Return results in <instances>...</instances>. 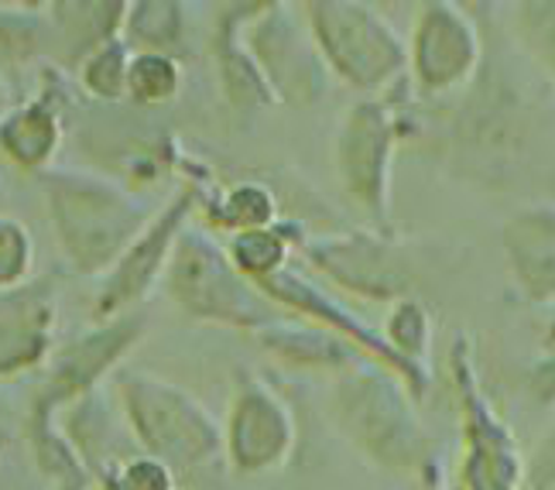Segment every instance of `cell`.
Segmentation results:
<instances>
[{"label":"cell","instance_id":"6da1fadb","mask_svg":"<svg viewBox=\"0 0 555 490\" xmlns=\"http://www.w3.org/2000/svg\"><path fill=\"white\" fill-rule=\"evenodd\" d=\"M315 49L353 87H380L404 69V46L360 0H306Z\"/></svg>","mask_w":555,"mask_h":490},{"label":"cell","instance_id":"7a4b0ae2","mask_svg":"<svg viewBox=\"0 0 555 490\" xmlns=\"http://www.w3.org/2000/svg\"><path fill=\"white\" fill-rule=\"evenodd\" d=\"M254 52V62L261 66L264 79L285 96H312L323 87V62H319L315 38L285 11L271 8L261 17L250 21V28L241 31Z\"/></svg>","mask_w":555,"mask_h":490},{"label":"cell","instance_id":"3957f363","mask_svg":"<svg viewBox=\"0 0 555 490\" xmlns=\"http://www.w3.org/2000/svg\"><path fill=\"white\" fill-rule=\"evenodd\" d=\"M415 76L425 90H453L477 66V31L450 0H425L412 46Z\"/></svg>","mask_w":555,"mask_h":490},{"label":"cell","instance_id":"277c9868","mask_svg":"<svg viewBox=\"0 0 555 490\" xmlns=\"http://www.w3.org/2000/svg\"><path fill=\"white\" fill-rule=\"evenodd\" d=\"M52 41L66 62H87L96 49L124 35L131 0H49Z\"/></svg>","mask_w":555,"mask_h":490},{"label":"cell","instance_id":"5b68a950","mask_svg":"<svg viewBox=\"0 0 555 490\" xmlns=\"http://www.w3.org/2000/svg\"><path fill=\"white\" fill-rule=\"evenodd\" d=\"M384 134H388V120H384L377 103L357 106L344 131V165L350 172L353 193L377 196L380 193V162L384 158Z\"/></svg>","mask_w":555,"mask_h":490},{"label":"cell","instance_id":"8992f818","mask_svg":"<svg viewBox=\"0 0 555 490\" xmlns=\"http://www.w3.org/2000/svg\"><path fill=\"white\" fill-rule=\"evenodd\" d=\"M182 35H185L182 0H131L120 38L131 49L172 55L182 46Z\"/></svg>","mask_w":555,"mask_h":490},{"label":"cell","instance_id":"52a82bcc","mask_svg":"<svg viewBox=\"0 0 555 490\" xmlns=\"http://www.w3.org/2000/svg\"><path fill=\"white\" fill-rule=\"evenodd\" d=\"M0 144L8 147V152L25 162V165H35L41 162L55 144V117L46 103H31L25 111H17L8 117V124L0 127Z\"/></svg>","mask_w":555,"mask_h":490},{"label":"cell","instance_id":"ba28073f","mask_svg":"<svg viewBox=\"0 0 555 490\" xmlns=\"http://www.w3.org/2000/svg\"><path fill=\"white\" fill-rule=\"evenodd\" d=\"M179 90V62L168 52H134L127 66V93L138 103H162Z\"/></svg>","mask_w":555,"mask_h":490},{"label":"cell","instance_id":"9c48e42d","mask_svg":"<svg viewBox=\"0 0 555 490\" xmlns=\"http://www.w3.org/2000/svg\"><path fill=\"white\" fill-rule=\"evenodd\" d=\"M127 66H131V46L117 38L82 62V87L100 100H114L127 90Z\"/></svg>","mask_w":555,"mask_h":490},{"label":"cell","instance_id":"30bf717a","mask_svg":"<svg viewBox=\"0 0 555 490\" xmlns=\"http://www.w3.org/2000/svg\"><path fill=\"white\" fill-rule=\"evenodd\" d=\"M521 35L545 66L555 69V0H525Z\"/></svg>","mask_w":555,"mask_h":490},{"label":"cell","instance_id":"8fae6325","mask_svg":"<svg viewBox=\"0 0 555 490\" xmlns=\"http://www.w3.org/2000/svg\"><path fill=\"white\" fill-rule=\"evenodd\" d=\"M237 254H241L244 268L268 271L278 258H282V247H278V241H271V237H261V233H247V237H241V244H237Z\"/></svg>","mask_w":555,"mask_h":490},{"label":"cell","instance_id":"7c38bea8","mask_svg":"<svg viewBox=\"0 0 555 490\" xmlns=\"http://www.w3.org/2000/svg\"><path fill=\"white\" fill-rule=\"evenodd\" d=\"M271 8H282V0H230L223 17H220V28L223 31H244L254 17H261Z\"/></svg>","mask_w":555,"mask_h":490},{"label":"cell","instance_id":"4fadbf2b","mask_svg":"<svg viewBox=\"0 0 555 490\" xmlns=\"http://www.w3.org/2000/svg\"><path fill=\"white\" fill-rule=\"evenodd\" d=\"M25 261V237L14 223H0V279L14 274Z\"/></svg>","mask_w":555,"mask_h":490},{"label":"cell","instance_id":"5bb4252c","mask_svg":"<svg viewBox=\"0 0 555 490\" xmlns=\"http://www.w3.org/2000/svg\"><path fill=\"white\" fill-rule=\"evenodd\" d=\"M0 8H17V11H41V8H49V0H0Z\"/></svg>","mask_w":555,"mask_h":490}]
</instances>
